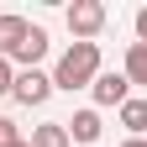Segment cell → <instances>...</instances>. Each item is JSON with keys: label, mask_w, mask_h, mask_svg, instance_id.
Segmentation results:
<instances>
[{"label": "cell", "mask_w": 147, "mask_h": 147, "mask_svg": "<svg viewBox=\"0 0 147 147\" xmlns=\"http://www.w3.org/2000/svg\"><path fill=\"white\" fill-rule=\"evenodd\" d=\"M100 79V42H68V53L53 68V89H89Z\"/></svg>", "instance_id": "obj_1"}, {"label": "cell", "mask_w": 147, "mask_h": 147, "mask_svg": "<svg viewBox=\"0 0 147 147\" xmlns=\"http://www.w3.org/2000/svg\"><path fill=\"white\" fill-rule=\"evenodd\" d=\"M105 5L100 0H74V5L63 11V21H68V32H74V42H95V37L105 32Z\"/></svg>", "instance_id": "obj_2"}, {"label": "cell", "mask_w": 147, "mask_h": 147, "mask_svg": "<svg viewBox=\"0 0 147 147\" xmlns=\"http://www.w3.org/2000/svg\"><path fill=\"white\" fill-rule=\"evenodd\" d=\"M53 95V74L42 68H16V84H11V100L16 105H42Z\"/></svg>", "instance_id": "obj_3"}, {"label": "cell", "mask_w": 147, "mask_h": 147, "mask_svg": "<svg viewBox=\"0 0 147 147\" xmlns=\"http://www.w3.org/2000/svg\"><path fill=\"white\" fill-rule=\"evenodd\" d=\"M89 95H95V105H126V100H131V79H126V74L121 68H100V79L95 84H89Z\"/></svg>", "instance_id": "obj_4"}, {"label": "cell", "mask_w": 147, "mask_h": 147, "mask_svg": "<svg viewBox=\"0 0 147 147\" xmlns=\"http://www.w3.org/2000/svg\"><path fill=\"white\" fill-rule=\"evenodd\" d=\"M26 32H32V21L26 16H16V11H0V58H16V47L26 42Z\"/></svg>", "instance_id": "obj_5"}, {"label": "cell", "mask_w": 147, "mask_h": 147, "mask_svg": "<svg viewBox=\"0 0 147 147\" xmlns=\"http://www.w3.org/2000/svg\"><path fill=\"white\" fill-rule=\"evenodd\" d=\"M42 58H47V32H42V26H32V32H26V42L16 47V58H11V68H37Z\"/></svg>", "instance_id": "obj_6"}, {"label": "cell", "mask_w": 147, "mask_h": 147, "mask_svg": "<svg viewBox=\"0 0 147 147\" xmlns=\"http://www.w3.org/2000/svg\"><path fill=\"white\" fill-rule=\"evenodd\" d=\"M68 126V142H100V131H105V126H100V110H74V121H63Z\"/></svg>", "instance_id": "obj_7"}, {"label": "cell", "mask_w": 147, "mask_h": 147, "mask_svg": "<svg viewBox=\"0 0 147 147\" xmlns=\"http://www.w3.org/2000/svg\"><path fill=\"white\" fill-rule=\"evenodd\" d=\"M32 147H74V142H68V126H63V121L32 126Z\"/></svg>", "instance_id": "obj_8"}, {"label": "cell", "mask_w": 147, "mask_h": 147, "mask_svg": "<svg viewBox=\"0 0 147 147\" xmlns=\"http://www.w3.org/2000/svg\"><path fill=\"white\" fill-rule=\"evenodd\" d=\"M121 74H126L131 84H147V47H142V42H131V47H126V63H121Z\"/></svg>", "instance_id": "obj_9"}, {"label": "cell", "mask_w": 147, "mask_h": 147, "mask_svg": "<svg viewBox=\"0 0 147 147\" xmlns=\"http://www.w3.org/2000/svg\"><path fill=\"white\" fill-rule=\"evenodd\" d=\"M121 126H126L131 137H142V131H147V100H126V105H121Z\"/></svg>", "instance_id": "obj_10"}, {"label": "cell", "mask_w": 147, "mask_h": 147, "mask_svg": "<svg viewBox=\"0 0 147 147\" xmlns=\"http://www.w3.org/2000/svg\"><path fill=\"white\" fill-rule=\"evenodd\" d=\"M11 84H16V68H11L5 58H0V95H11Z\"/></svg>", "instance_id": "obj_11"}, {"label": "cell", "mask_w": 147, "mask_h": 147, "mask_svg": "<svg viewBox=\"0 0 147 147\" xmlns=\"http://www.w3.org/2000/svg\"><path fill=\"white\" fill-rule=\"evenodd\" d=\"M137 42H142V47H147V5H142V11H137Z\"/></svg>", "instance_id": "obj_12"}, {"label": "cell", "mask_w": 147, "mask_h": 147, "mask_svg": "<svg viewBox=\"0 0 147 147\" xmlns=\"http://www.w3.org/2000/svg\"><path fill=\"white\" fill-rule=\"evenodd\" d=\"M121 147H147V137H126V142H121Z\"/></svg>", "instance_id": "obj_13"}, {"label": "cell", "mask_w": 147, "mask_h": 147, "mask_svg": "<svg viewBox=\"0 0 147 147\" xmlns=\"http://www.w3.org/2000/svg\"><path fill=\"white\" fill-rule=\"evenodd\" d=\"M16 147H32V142H16Z\"/></svg>", "instance_id": "obj_14"}]
</instances>
